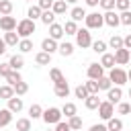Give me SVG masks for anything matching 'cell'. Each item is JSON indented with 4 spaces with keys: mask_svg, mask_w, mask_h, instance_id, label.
<instances>
[{
    "mask_svg": "<svg viewBox=\"0 0 131 131\" xmlns=\"http://www.w3.org/2000/svg\"><path fill=\"white\" fill-rule=\"evenodd\" d=\"M16 33H18L20 39L31 37V35L35 33V20H33V18H23V20H18V25H16Z\"/></svg>",
    "mask_w": 131,
    "mask_h": 131,
    "instance_id": "obj_1",
    "label": "cell"
},
{
    "mask_svg": "<svg viewBox=\"0 0 131 131\" xmlns=\"http://www.w3.org/2000/svg\"><path fill=\"white\" fill-rule=\"evenodd\" d=\"M47 125H57L59 121H61V108H57V106H49V108H45L43 111V117H41Z\"/></svg>",
    "mask_w": 131,
    "mask_h": 131,
    "instance_id": "obj_2",
    "label": "cell"
},
{
    "mask_svg": "<svg viewBox=\"0 0 131 131\" xmlns=\"http://www.w3.org/2000/svg\"><path fill=\"white\" fill-rule=\"evenodd\" d=\"M108 78H111V82H113L115 86H123V84H127V82H129V78H127V72H125L123 68H119V66H115V68L111 70Z\"/></svg>",
    "mask_w": 131,
    "mask_h": 131,
    "instance_id": "obj_3",
    "label": "cell"
},
{
    "mask_svg": "<svg viewBox=\"0 0 131 131\" xmlns=\"http://www.w3.org/2000/svg\"><path fill=\"white\" fill-rule=\"evenodd\" d=\"M84 23H86V29H100V27L104 25V14H100V12H90V14H86Z\"/></svg>",
    "mask_w": 131,
    "mask_h": 131,
    "instance_id": "obj_4",
    "label": "cell"
},
{
    "mask_svg": "<svg viewBox=\"0 0 131 131\" xmlns=\"http://www.w3.org/2000/svg\"><path fill=\"white\" fill-rule=\"evenodd\" d=\"M76 45L86 49V47H92V37H90V29H78L76 33Z\"/></svg>",
    "mask_w": 131,
    "mask_h": 131,
    "instance_id": "obj_5",
    "label": "cell"
},
{
    "mask_svg": "<svg viewBox=\"0 0 131 131\" xmlns=\"http://www.w3.org/2000/svg\"><path fill=\"white\" fill-rule=\"evenodd\" d=\"M98 115H100V119H102V121H108L111 117H115V104H113V102H108V100L100 102V106H98Z\"/></svg>",
    "mask_w": 131,
    "mask_h": 131,
    "instance_id": "obj_6",
    "label": "cell"
},
{
    "mask_svg": "<svg viewBox=\"0 0 131 131\" xmlns=\"http://www.w3.org/2000/svg\"><path fill=\"white\" fill-rule=\"evenodd\" d=\"M121 98H123V90H121V86H111V88L106 90V100H108V102L119 104Z\"/></svg>",
    "mask_w": 131,
    "mask_h": 131,
    "instance_id": "obj_7",
    "label": "cell"
},
{
    "mask_svg": "<svg viewBox=\"0 0 131 131\" xmlns=\"http://www.w3.org/2000/svg\"><path fill=\"white\" fill-rule=\"evenodd\" d=\"M16 18L14 16H10V14H6V16H0V29L6 33V31H16Z\"/></svg>",
    "mask_w": 131,
    "mask_h": 131,
    "instance_id": "obj_8",
    "label": "cell"
},
{
    "mask_svg": "<svg viewBox=\"0 0 131 131\" xmlns=\"http://www.w3.org/2000/svg\"><path fill=\"white\" fill-rule=\"evenodd\" d=\"M129 59H131L129 49L121 47V49H117V51H115V61H117V66H127V63H129Z\"/></svg>",
    "mask_w": 131,
    "mask_h": 131,
    "instance_id": "obj_9",
    "label": "cell"
},
{
    "mask_svg": "<svg viewBox=\"0 0 131 131\" xmlns=\"http://www.w3.org/2000/svg\"><path fill=\"white\" fill-rule=\"evenodd\" d=\"M86 74H88V78H90V80H98V78H102V76H104V68H102L100 63H90V66H88V70H86Z\"/></svg>",
    "mask_w": 131,
    "mask_h": 131,
    "instance_id": "obj_10",
    "label": "cell"
},
{
    "mask_svg": "<svg viewBox=\"0 0 131 131\" xmlns=\"http://www.w3.org/2000/svg\"><path fill=\"white\" fill-rule=\"evenodd\" d=\"M53 86H55V88H53V92H55V96H57V98H68V94H70V86H68V80L55 82Z\"/></svg>",
    "mask_w": 131,
    "mask_h": 131,
    "instance_id": "obj_11",
    "label": "cell"
},
{
    "mask_svg": "<svg viewBox=\"0 0 131 131\" xmlns=\"http://www.w3.org/2000/svg\"><path fill=\"white\" fill-rule=\"evenodd\" d=\"M104 25H108V27H119L121 25V18H119V14L115 12V10H104Z\"/></svg>",
    "mask_w": 131,
    "mask_h": 131,
    "instance_id": "obj_12",
    "label": "cell"
},
{
    "mask_svg": "<svg viewBox=\"0 0 131 131\" xmlns=\"http://www.w3.org/2000/svg\"><path fill=\"white\" fill-rule=\"evenodd\" d=\"M57 49H59V45H57V41H55V39L47 37V39H43V41H41V51H47V53H55Z\"/></svg>",
    "mask_w": 131,
    "mask_h": 131,
    "instance_id": "obj_13",
    "label": "cell"
},
{
    "mask_svg": "<svg viewBox=\"0 0 131 131\" xmlns=\"http://www.w3.org/2000/svg\"><path fill=\"white\" fill-rule=\"evenodd\" d=\"M63 35H66V31H63V25H57V23L49 25V37H51V39L59 41V39H61Z\"/></svg>",
    "mask_w": 131,
    "mask_h": 131,
    "instance_id": "obj_14",
    "label": "cell"
},
{
    "mask_svg": "<svg viewBox=\"0 0 131 131\" xmlns=\"http://www.w3.org/2000/svg\"><path fill=\"white\" fill-rule=\"evenodd\" d=\"M100 66L106 70H113L115 66H117V61H115V53H102V57H100Z\"/></svg>",
    "mask_w": 131,
    "mask_h": 131,
    "instance_id": "obj_15",
    "label": "cell"
},
{
    "mask_svg": "<svg viewBox=\"0 0 131 131\" xmlns=\"http://www.w3.org/2000/svg\"><path fill=\"white\" fill-rule=\"evenodd\" d=\"M100 98H98V94H88V98L84 100V106L88 108V111H94V108H98L100 106Z\"/></svg>",
    "mask_w": 131,
    "mask_h": 131,
    "instance_id": "obj_16",
    "label": "cell"
},
{
    "mask_svg": "<svg viewBox=\"0 0 131 131\" xmlns=\"http://www.w3.org/2000/svg\"><path fill=\"white\" fill-rule=\"evenodd\" d=\"M6 102H8V108H10L12 113H20V111H23V98H18L16 94H14L12 98H8Z\"/></svg>",
    "mask_w": 131,
    "mask_h": 131,
    "instance_id": "obj_17",
    "label": "cell"
},
{
    "mask_svg": "<svg viewBox=\"0 0 131 131\" xmlns=\"http://www.w3.org/2000/svg\"><path fill=\"white\" fill-rule=\"evenodd\" d=\"M12 123V111L10 108H0V129Z\"/></svg>",
    "mask_w": 131,
    "mask_h": 131,
    "instance_id": "obj_18",
    "label": "cell"
},
{
    "mask_svg": "<svg viewBox=\"0 0 131 131\" xmlns=\"http://www.w3.org/2000/svg\"><path fill=\"white\" fill-rule=\"evenodd\" d=\"M4 41H6L8 47H14V45H18L20 37H18V33H14V31H6V33H4Z\"/></svg>",
    "mask_w": 131,
    "mask_h": 131,
    "instance_id": "obj_19",
    "label": "cell"
},
{
    "mask_svg": "<svg viewBox=\"0 0 131 131\" xmlns=\"http://www.w3.org/2000/svg\"><path fill=\"white\" fill-rule=\"evenodd\" d=\"M35 63H37V66H49V63H51V53L39 51V53L35 55Z\"/></svg>",
    "mask_w": 131,
    "mask_h": 131,
    "instance_id": "obj_20",
    "label": "cell"
},
{
    "mask_svg": "<svg viewBox=\"0 0 131 131\" xmlns=\"http://www.w3.org/2000/svg\"><path fill=\"white\" fill-rule=\"evenodd\" d=\"M51 10H53L57 16H59V14H66V12H68V2H66V0H55L53 6H51Z\"/></svg>",
    "mask_w": 131,
    "mask_h": 131,
    "instance_id": "obj_21",
    "label": "cell"
},
{
    "mask_svg": "<svg viewBox=\"0 0 131 131\" xmlns=\"http://www.w3.org/2000/svg\"><path fill=\"white\" fill-rule=\"evenodd\" d=\"M70 16H72V20L80 23V20H84V18H86V10H84V8H80V6H74V8L70 10Z\"/></svg>",
    "mask_w": 131,
    "mask_h": 131,
    "instance_id": "obj_22",
    "label": "cell"
},
{
    "mask_svg": "<svg viewBox=\"0 0 131 131\" xmlns=\"http://www.w3.org/2000/svg\"><path fill=\"white\" fill-rule=\"evenodd\" d=\"M12 96H14V86H10V84L0 86V98H2V100H8V98H12Z\"/></svg>",
    "mask_w": 131,
    "mask_h": 131,
    "instance_id": "obj_23",
    "label": "cell"
},
{
    "mask_svg": "<svg viewBox=\"0 0 131 131\" xmlns=\"http://www.w3.org/2000/svg\"><path fill=\"white\" fill-rule=\"evenodd\" d=\"M55 16H57V14H55L53 10H43V14H41V23L49 27V25L55 23Z\"/></svg>",
    "mask_w": 131,
    "mask_h": 131,
    "instance_id": "obj_24",
    "label": "cell"
},
{
    "mask_svg": "<svg viewBox=\"0 0 131 131\" xmlns=\"http://www.w3.org/2000/svg\"><path fill=\"white\" fill-rule=\"evenodd\" d=\"M43 117V108H41V104H31L29 106V119H41Z\"/></svg>",
    "mask_w": 131,
    "mask_h": 131,
    "instance_id": "obj_25",
    "label": "cell"
},
{
    "mask_svg": "<svg viewBox=\"0 0 131 131\" xmlns=\"http://www.w3.org/2000/svg\"><path fill=\"white\" fill-rule=\"evenodd\" d=\"M106 127H108V131H121V129H123V121L111 117V119L106 121Z\"/></svg>",
    "mask_w": 131,
    "mask_h": 131,
    "instance_id": "obj_26",
    "label": "cell"
},
{
    "mask_svg": "<svg viewBox=\"0 0 131 131\" xmlns=\"http://www.w3.org/2000/svg\"><path fill=\"white\" fill-rule=\"evenodd\" d=\"M41 14H43V10H41V6H39V4H33V6L27 10V16H29V18H33V20H35V18H41Z\"/></svg>",
    "mask_w": 131,
    "mask_h": 131,
    "instance_id": "obj_27",
    "label": "cell"
},
{
    "mask_svg": "<svg viewBox=\"0 0 131 131\" xmlns=\"http://www.w3.org/2000/svg\"><path fill=\"white\" fill-rule=\"evenodd\" d=\"M18 49H20V53H29V51H33V41L27 37V39H20L18 41Z\"/></svg>",
    "mask_w": 131,
    "mask_h": 131,
    "instance_id": "obj_28",
    "label": "cell"
},
{
    "mask_svg": "<svg viewBox=\"0 0 131 131\" xmlns=\"http://www.w3.org/2000/svg\"><path fill=\"white\" fill-rule=\"evenodd\" d=\"M8 63H10L12 70H20V68L25 66V59H23V55H12V57L8 59Z\"/></svg>",
    "mask_w": 131,
    "mask_h": 131,
    "instance_id": "obj_29",
    "label": "cell"
},
{
    "mask_svg": "<svg viewBox=\"0 0 131 131\" xmlns=\"http://www.w3.org/2000/svg\"><path fill=\"white\" fill-rule=\"evenodd\" d=\"M49 78H51V82H53V84H55V82L66 80V76L61 74V70H59V68H51V70H49Z\"/></svg>",
    "mask_w": 131,
    "mask_h": 131,
    "instance_id": "obj_30",
    "label": "cell"
},
{
    "mask_svg": "<svg viewBox=\"0 0 131 131\" xmlns=\"http://www.w3.org/2000/svg\"><path fill=\"white\" fill-rule=\"evenodd\" d=\"M6 82L10 84V86H16L18 82H23V78H20V74H18V70H12L8 76H6Z\"/></svg>",
    "mask_w": 131,
    "mask_h": 131,
    "instance_id": "obj_31",
    "label": "cell"
},
{
    "mask_svg": "<svg viewBox=\"0 0 131 131\" xmlns=\"http://www.w3.org/2000/svg\"><path fill=\"white\" fill-rule=\"evenodd\" d=\"M61 115H66V119L74 117V115H76V104H74V102H66V104L61 106Z\"/></svg>",
    "mask_w": 131,
    "mask_h": 131,
    "instance_id": "obj_32",
    "label": "cell"
},
{
    "mask_svg": "<svg viewBox=\"0 0 131 131\" xmlns=\"http://www.w3.org/2000/svg\"><path fill=\"white\" fill-rule=\"evenodd\" d=\"M12 12V0H0V16H6Z\"/></svg>",
    "mask_w": 131,
    "mask_h": 131,
    "instance_id": "obj_33",
    "label": "cell"
},
{
    "mask_svg": "<svg viewBox=\"0 0 131 131\" xmlns=\"http://www.w3.org/2000/svg\"><path fill=\"white\" fill-rule=\"evenodd\" d=\"M108 47H111V49H115V51H117V49H121V47H123V37L113 35V37L108 39Z\"/></svg>",
    "mask_w": 131,
    "mask_h": 131,
    "instance_id": "obj_34",
    "label": "cell"
},
{
    "mask_svg": "<svg viewBox=\"0 0 131 131\" xmlns=\"http://www.w3.org/2000/svg\"><path fill=\"white\" fill-rule=\"evenodd\" d=\"M74 94H76V98H82V100H86L90 92H88V88H86L84 84H80V86H76V88H74Z\"/></svg>",
    "mask_w": 131,
    "mask_h": 131,
    "instance_id": "obj_35",
    "label": "cell"
},
{
    "mask_svg": "<svg viewBox=\"0 0 131 131\" xmlns=\"http://www.w3.org/2000/svg\"><path fill=\"white\" fill-rule=\"evenodd\" d=\"M68 123H70L72 131H78V129H82V117H80V115H74V117H70V119H68Z\"/></svg>",
    "mask_w": 131,
    "mask_h": 131,
    "instance_id": "obj_36",
    "label": "cell"
},
{
    "mask_svg": "<svg viewBox=\"0 0 131 131\" xmlns=\"http://www.w3.org/2000/svg\"><path fill=\"white\" fill-rule=\"evenodd\" d=\"M63 31H66V35H76L78 33V23L76 20H68L63 25Z\"/></svg>",
    "mask_w": 131,
    "mask_h": 131,
    "instance_id": "obj_37",
    "label": "cell"
},
{
    "mask_svg": "<svg viewBox=\"0 0 131 131\" xmlns=\"http://www.w3.org/2000/svg\"><path fill=\"white\" fill-rule=\"evenodd\" d=\"M106 47H108V43H104V41H92V51H96V53H106Z\"/></svg>",
    "mask_w": 131,
    "mask_h": 131,
    "instance_id": "obj_38",
    "label": "cell"
},
{
    "mask_svg": "<svg viewBox=\"0 0 131 131\" xmlns=\"http://www.w3.org/2000/svg\"><path fill=\"white\" fill-rule=\"evenodd\" d=\"M57 51H59V53H61L63 57H70V55L74 53V45H72V43H61Z\"/></svg>",
    "mask_w": 131,
    "mask_h": 131,
    "instance_id": "obj_39",
    "label": "cell"
},
{
    "mask_svg": "<svg viewBox=\"0 0 131 131\" xmlns=\"http://www.w3.org/2000/svg\"><path fill=\"white\" fill-rule=\"evenodd\" d=\"M16 131H31V119H18L16 121Z\"/></svg>",
    "mask_w": 131,
    "mask_h": 131,
    "instance_id": "obj_40",
    "label": "cell"
},
{
    "mask_svg": "<svg viewBox=\"0 0 131 131\" xmlns=\"http://www.w3.org/2000/svg\"><path fill=\"white\" fill-rule=\"evenodd\" d=\"M96 82H98V88H100V90H108V88L113 86V82H111L108 76H102V78H98Z\"/></svg>",
    "mask_w": 131,
    "mask_h": 131,
    "instance_id": "obj_41",
    "label": "cell"
},
{
    "mask_svg": "<svg viewBox=\"0 0 131 131\" xmlns=\"http://www.w3.org/2000/svg\"><path fill=\"white\" fill-rule=\"evenodd\" d=\"M29 92V84L27 82H18L16 86H14V94L16 96H23V94H27Z\"/></svg>",
    "mask_w": 131,
    "mask_h": 131,
    "instance_id": "obj_42",
    "label": "cell"
},
{
    "mask_svg": "<svg viewBox=\"0 0 131 131\" xmlns=\"http://www.w3.org/2000/svg\"><path fill=\"white\" fill-rule=\"evenodd\" d=\"M84 86L88 88L90 94H98V90H100V88H98V82H96V80H90V78H88V82H86Z\"/></svg>",
    "mask_w": 131,
    "mask_h": 131,
    "instance_id": "obj_43",
    "label": "cell"
},
{
    "mask_svg": "<svg viewBox=\"0 0 131 131\" xmlns=\"http://www.w3.org/2000/svg\"><path fill=\"white\" fill-rule=\"evenodd\" d=\"M117 111H119V115H129L131 113V102H119Z\"/></svg>",
    "mask_w": 131,
    "mask_h": 131,
    "instance_id": "obj_44",
    "label": "cell"
},
{
    "mask_svg": "<svg viewBox=\"0 0 131 131\" xmlns=\"http://www.w3.org/2000/svg\"><path fill=\"white\" fill-rule=\"evenodd\" d=\"M115 8L121 10V12H123V10H129V8H131V0H117Z\"/></svg>",
    "mask_w": 131,
    "mask_h": 131,
    "instance_id": "obj_45",
    "label": "cell"
},
{
    "mask_svg": "<svg viewBox=\"0 0 131 131\" xmlns=\"http://www.w3.org/2000/svg\"><path fill=\"white\" fill-rule=\"evenodd\" d=\"M115 4H117V0H100L98 2V6L104 10H115Z\"/></svg>",
    "mask_w": 131,
    "mask_h": 131,
    "instance_id": "obj_46",
    "label": "cell"
},
{
    "mask_svg": "<svg viewBox=\"0 0 131 131\" xmlns=\"http://www.w3.org/2000/svg\"><path fill=\"white\" fill-rule=\"evenodd\" d=\"M119 18H121V25H131V10H123Z\"/></svg>",
    "mask_w": 131,
    "mask_h": 131,
    "instance_id": "obj_47",
    "label": "cell"
},
{
    "mask_svg": "<svg viewBox=\"0 0 131 131\" xmlns=\"http://www.w3.org/2000/svg\"><path fill=\"white\" fill-rule=\"evenodd\" d=\"M10 72H12L10 63H0V78H6V76H8Z\"/></svg>",
    "mask_w": 131,
    "mask_h": 131,
    "instance_id": "obj_48",
    "label": "cell"
},
{
    "mask_svg": "<svg viewBox=\"0 0 131 131\" xmlns=\"http://www.w3.org/2000/svg\"><path fill=\"white\" fill-rule=\"evenodd\" d=\"M53 2H55V0H39L37 4L41 6V10H51V6H53Z\"/></svg>",
    "mask_w": 131,
    "mask_h": 131,
    "instance_id": "obj_49",
    "label": "cell"
},
{
    "mask_svg": "<svg viewBox=\"0 0 131 131\" xmlns=\"http://www.w3.org/2000/svg\"><path fill=\"white\" fill-rule=\"evenodd\" d=\"M55 131H72V127H70V123H63V121H59V123L55 125Z\"/></svg>",
    "mask_w": 131,
    "mask_h": 131,
    "instance_id": "obj_50",
    "label": "cell"
},
{
    "mask_svg": "<svg viewBox=\"0 0 131 131\" xmlns=\"http://www.w3.org/2000/svg\"><path fill=\"white\" fill-rule=\"evenodd\" d=\"M88 131H108V127H106V125H100V123H96V125H92Z\"/></svg>",
    "mask_w": 131,
    "mask_h": 131,
    "instance_id": "obj_51",
    "label": "cell"
},
{
    "mask_svg": "<svg viewBox=\"0 0 131 131\" xmlns=\"http://www.w3.org/2000/svg\"><path fill=\"white\" fill-rule=\"evenodd\" d=\"M6 47H8V45H6L4 37H0V55H4V53H6Z\"/></svg>",
    "mask_w": 131,
    "mask_h": 131,
    "instance_id": "obj_52",
    "label": "cell"
},
{
    "mask_svg": "<svg viewBox=\"0 0 131 131\" xmlns=\"http://www.w3.org/2000/svg\"><path fill=\"white\" fill-rule=\"evenodd\" d=\"M123 47H125V49H131V35H127V37L123 39Z\"/></svg>",
    "mask_w": 131,
    "mask_h": 131,
    "instance_id": "obj_53",
    "label": "cell"
},
{
    "mask_svg": "<svg viewBox=\"0 0 131 131\" xmlns=\"http://www.w3.org/2000/svg\"><path fill=\"white\" fill-rule=\"evenodd\" d=\"M98 2H100V0H86L88 6H98Z\"/></svg>",
    "mask_w": 131,
    "mask_h": 131,
    "instance_id": "obj_54",
    "label": "cell"
},
{
    "mask_svg": "<svg viewBox=\"0 0 131 131\" xmlns=\"http://www.w3.org/2000/svg\"><path fill=\"white\" fill-rule=\"evenodd\" d=\"M66 2H68V4H76L78 0H66Z\"/></svg>",
    "mask_w": 131,
    "mask_h": 131,
    "instance_id": "obj_55",
    "label": "cell"
},
{
    "mask_svg": "<svg viewBox=\"0 0 131 131\" xmlns=\"http://www.w3.org/2000/svg\"><path fill=\"white\" fill-rule=\"evenodd\" d=\"M127 78H129V82H131V70H129V72H127Z\"/></svg>",
    "mask_w": 131,
    "mask_h": 131,
    "instance_id": "obj_56",
    "label": "cell"
},
{
    "mask_svg": "<svg viewBox=\"0 0 131 131\" xmlns=\"http://www.w3.org/2000/svg\"><path fill=\"white\" fill-rule=\"evenodd\" d=\"M129 98H131V88H129Z\"/></svg>",
    "mask_w": 131,
    "mask_h": 131,
    "instance_id": "obj_57",
    "label": "cell"
},
{
    "mask_svg": "<svg viewBox=\"0 0 131 131\" xmlns=\"http://www.w3.org/2000/svg\"><path fill=\"white\" fill-rule=\"evenodd\" d=\"M47 131H55V129H47Z\"/></svg>",
    "mask_w": 131,
    "mask_h": 131,
    "instance_id": "obj_58",
    "label": "cell"
},
{
    "mask_svg": "<svg viewBox=\"0 0 131 131\" xmlns=\"http://www.w3.org/2000/svg\"><path fill=\"white\" fill-rule=\"evenodd\" d=\"M31 2H33V0H31Z\"/></svg>",
    "mask_w": 131,
    "mask_h": 131,
    "instance_id": "obj_59",
    "label": "cell"
}]
</instances>
